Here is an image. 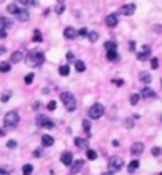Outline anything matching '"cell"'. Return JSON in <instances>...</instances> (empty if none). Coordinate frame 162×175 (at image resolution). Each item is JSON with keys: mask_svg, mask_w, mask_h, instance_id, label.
<instances>
[{"mask_svg": "<svg viewBox=\"0 0 162 175\" xmlns=\"http://www.w3.org/2000/svg\"><path fill=\"white\" fill-rule=\"evenodd\" d=\"M26 62L30 67H38V65H42L45 62V54L42 51H35V49L34 51H29L27 56H26Z\"/></svg>", "mask_w": 162, "mask_h": 175, "instance_id": "6da1fadb", "label": "cell"}, {"mask_svg": "<svg viewBox=\"0 0 162 175\" xmlns=\"http://www.w3.org/2000/svg\"><path fill=\"white\" fill-rule=\"evenodd\" d=\"M60 100L64 102L67 111H73L76 108V99L72 93H62L60 94Z\"/></svg>", "mask_w": 162, "mask_h": 175, "instance_id": "7a4b0ae2", "label": "cell"}, {"mask_svg": "<svg viewBox=\"0 0 162 175\" xmlns=\"http://www.w3.org/2000/svg\"><path fill=\"white\" fill-rule=\"evenodd\" d=\"M3 124H5V127H16L19 124V115H17V111H8L3 118Z\"/></svg>", "mask_w": 162, "mask_h": 175, "instance_id": "3957f363", "label": "cell"}, {"mask_svg": "<svg viewBox=\"0 0 162 175\" xmlns=\"http://www.w3.org/2000/svg\"><path fill=\"white\" fill-rule=\"evenodd\" d=\"M104 113H105V107L102 105V103H94V105L89 108V118H92V120L100 118Z\"/></svg>", "mask_w": 162, "mask_h": 175, "instance_id": "277c9868", "label": "cell"}, {"mask_svg": "<svg viewBox=\"0 0 162 175\" xmlns=\"http://www.w3.org/2000/svg\"><path fill=\"white\" fill-rule=\"evenodd\" d=\"M108 166H110L111 170H119L122 166H124V161H122V158L121 156H113V158L110 159V162H108Z\"/></svg>", "mask_w": 162, "mask_h": 175, "instance_id": "5b68a950", "label": "cell"}, {"mask_svg": "<svg viewBox=\"0 0 162 175\" xmlns=\"http://www.w3.org/2000/svg\"><path fill=\"white\" fill-rule=\"evenodd\" d=\"M37 126H40V127H46V129H51L52 126H54V123H52L49 118H46V116H43V115H40V116H37Z\"/></svg>", "mask_w": 162, "mask_h": 175, "instance_id": "8992f818", "label": "cell"}, {"mask_svg": "<svg viewBox=\"0 0 162 175\" xmlns=\"http://www.w3.org/2000/svg\"><path fill=\"white\" fill-rule=\"evenodd\" d=\"M149 56H151V48H149L148 45L141 46L140 51H137V59H138V61H146Z\"/></svg>", "mask_w": 162, "mask_h": 175, "instance_id": "52a82bcc", "label": "cell"}, {"mask_svg": "<svg viewBox=\"0 0 162 175\" xmlns=\"http://www.w3.org/2000/svg\"><path fill=\"white\" fill-rule=\"evenodd\" d=\"M60 162H62L64 166H72V162H73V155L70 153V151H65V153H62V155H60Z\"/></svg>", "mask_w": 162, "mask_h": 175, "instance_id": "ba28073f", "label": "cell"}, {"mask_svg": "<svg viewBox=\"0 0 162 175\" xmlns=\"http://www.w3.org/2000/svg\"><path fill=\"white\" fill-rule=\"evenodd\" d=\"M143 150H145V147H143V143L141 142H135L134 145L130 147V153L132 155H140V153H143Z\"/></svg>", "mask_w": 162, "mask_h": 175, "instance_id": "9c48e42d", "label": "cell"}, {"mask_svg": "<svg viewBox=\"0 0 162 175\" xmlns=\"http://www.w3.org/2000/svg\"><path fill=\"white\" fill-rule=\"evenodd\" d=\"M121 13L126 14V16H132L135 13V3H127L121 8Z\"/></svg>", "mask_w": 162, "mask_h": 175, "instance_id": "30bf717a", "label": "cell"}, {"mask_svg": "<svg viewBox=\"0 0 162 175\" xmlns=\"http://www.w3.org/2000/svg\"><path fill=\"white\" fill-rule=\"evenodd\" d=\"M105 24H107L108 27H114V26L118 24V16L116 14H108L107 19H105Z\"/></svg>", "mask_w": 162, "mask_h": 175, "instance_id": "8fae6325", "label": "cell"}, {"mask_svg": "<svg viewBox=\"0 0 162 175\" xmlns=\"http://www.w3.org/2000/svg\"><path fill=\"white\" fill-rule=\"evenodd\" d=\"M138 80H140L141 83H145V84H148V83H151V73L148 72H140L138 73Z\"/></svg>", "mask_w": 162, "mask_h": 175, "instance_id": "7c38bea8", "label": "cell"}, {"mask_svg": "<svg viewBox=\"0 0 162 175\" xmlns=\"http://www.w3.org/2000/svg\"><path fill=\"white\" fill-rule=\"evenodd\" d=\"M22 59H24V54H22V51H14L13 54H11L10 61L13 62V64H17V62H21Z\"/></svg>", "mask_w": 162, "mask_h": 175, "instance_id": "4fadbf2b", "label": "cell"}, {"mask_svg": "<svg viewBox=\"0 0 162 175\" xmlns=\"http://www.w3.org/2000/svg\"><path fill=\"white\" fill-rule=\"evenodd\" d=\"M141 97H145V99H154L156 97V93L149 88H143L141 89Z\"/></svg>", "mask_w": 162, "mask_h": 175, "instance_id": "5bb4252c", "label": "cell"}, {"mask_svg": "<svg viewBox=\"0 0 162 175\" xmlns=\"http://www.w3.org/2000/svg\"><path fill=\"white\" fill-rule=\"evenodd\" d=\"M83 166H84V161H83V159L72 162V174H76V172H79L81 169H83Z\"/></svg>", "mask_w": 162, "mask_h": 175, "instance_id": "9a60e30c", "label": "cell"}, {"mask_svg": "<svg viewBox=\"0 0 162 175\" xmlns=\"http://www.w3.org/2000/svg\"><path fill=\"white\" fill-rule=\"evenodd\" d=\"M42 145L43 147H52V145H54V137H51V135H43Z\"/></svg>", "mask_w": 162, "mask_h": 175, "instance_id": "2e32d148", "label": "cell"}, {"mask_svg": "<svg viewBox=\"0 0 162 175\" xmlns=\"http://www.w3.org/2000/svg\"><path fill=\"white\" fill-rule=\"evenodd\" d=\"M64 35H65V38H75L76 35H78V32H76L73 27H65V30H64Z\"/></svg>", "mask_w": 162, "mask_h": 175, "instance_id": "e0dca14e", "label": "cell"}, {"mask_svg": "<svg viewBox=\"0 0 162 175\" xmlns=\"http://www.w3.org/2000/svg\"><path fill=\"white\" fill-rule=\"evenodd\" d=\"M16 18H17L19 21H22V22H24V21L29 19V11H27V10H19V11L16 13Z\"/></svg>", "mask_w": 162, "mask_h": 175, "instance_id": "ac0fdd59", "label": "cell"}, {"mask_svg": "<svg viewBox=\"0 0 162 175\" xmlns=\"http://www.w3.org/2000/svg\"><path fill=\"white\" fill-rule=\"evenodd\" d=\"M107 59H108V61H118V59H119V54H118L116 49H108Z\"/></svg>", "mask_w": 162, "mask_h": 175, "instance_id": "d6986e66", "label": "cell"}, {"mask_svg": "<svg viewBox=\"0 0 162 175\" xmlns=\"http://www.w3.org/2000/svg\"><path fill=\"white\" fill-rule=\"evenodd\" d=\"M138 167H140V162H138V159H134V161H130V162H129V166H127V170H129V172H135Z\"/></svg>", "mask_w": 162, "mask_h": 175, "instance_id": "ffe728a7", "label": "cell"}, {"mask_svg": "<svg viewBox=\"0 0 162 175\" xmlns=\"http://www.w3.org/2000/svg\"><path fill=\"white\" fill-rule=\"evenodd\" d=\"M0 26H2V27H5V29H8V27H11V26H13V22H11L8 18L0 16Z\"/></svg>", "mask_w": 162, "mask_h": 175, "instance_id": "44dd1931", "label": "cell"}, {"mask_svg": "<svg viewBox=\"0 0 162 175\" xmlns=\"http://www.w3.org/2000/svg\"><path fill=\"white\" fill-rule=\"evenodd\" d=\"M34 172V166L32 164H24L22 166V175H32Z\"/></svg>", "mask_w": 162, "mask_h": 175, "instance_id": "7402d4cb", "label": "cell"}, {"mask_svg": "<svg viewBox=\"0 0 162 175\" xmlns=\"http://www.w3.org/2000/svg\"><path fill=\"white\" fill-rule=\"evenodd\" d=\"M87 38H89L91 43H95V41L99 40V34H97L95 30H89V34H87Z\"/></svg>", "mask_w": 162, "mask_h": 175, "instance_id": "603a6c76", "label": "cell"}, {"mask_svg": "<svg viewBox=\"0 0 162 175\" xmlns=\"http://www.w3.org/2000/svg\"><path fill=\"white\" fill-rule=\"evenodd\" d=\"M75 145L78 148H86L87 147V140H84V139H79V137H76L75 139Z\"/></svg>", "mask_w": 162, "mask_h": 175, "instance_id": "cb8c5ba5", "label": "cell"}, {"mask_svg": "<svg viewBox=\"0 0 162 175\" xmlns=\"http://www.w3.org/2000/svg\"><path fill=\"white\" fill-rule=\"evenodd\" d=\"M75 69L78 70V72H84V70H86V64H84L83 61H76L75 62Z\"/></svg>", "mask_w": 162, "mask_h": 175, "instance_id": "d4e9b609", "label": "cell"}, {"mask_svg": "<svg viewBox=\"0 0 162 175\" xmlns=\"http://www.w3.org/2000/svg\"><path fill=\"white\" fill-rule=\"evenodd\" d=\"M59 73L62 76H67L70 73V67L69 65H60V67H59Z\"/></svg>", "mask_w": 162, "mask_h": 175, "instance_id": "484cf974", "label": "cell"}, {"mask_svg": "<svg viewBox=\"0 0 162 175\" xmlns=\"http://www.w3.org/2000/svg\"><path fill=\"white\" fill-rule=\"evenodd\" d=\"M11 70V65L8 64V62H2V64H0V72L2 73H7V72H10Z\"/></svg>", "mask_w": 162, "mask_h": 175, "instance_id": "4316f807", "label": "cell"}, {"mask_svg": "<svg viewBox=\"0 0 162 175\" xmlns=\"http://www.w3.org/2000/svg\"><path fill=\"white\" fill-rule=\"evenodd\" d=\"M86 158L89 159V161H95L97 159V153L94 150H87L86 151Z\"/></svg>", "mask_w": 162, "mask_h": 175, "instance_id": "83f0119b", "label": "cell"}, {"mask_svg": "<svg viewBox=\"0 0 162 175\" xmlns=\"http://www.w3.org/2000/svg\"><path fill=\"white\" fill-rule=\"evenodd\" d=\"M140 99H141L140 94H132V96H130V103H132V105H137Z\"/></svg>", "mask_w": 162, "mask_h": 175, "instance_id": "f1b7e54d", "label": "cell"}, {"mask_svg": "<svg viewBox=\"0 0 162 175\" xmlns=\"http://www.w3.org/2000/svg\"><path fill=\"white\" fill-rule=\"evenodd\" d=\"M7 11H8V13H11V14H16L17 11H19V8H17L16 5H8V7H7Z\"/></svg>", "mask_w": 162, "mask_h": 175, "instance_id": "f546056e", "label": "cell"}, {"mask_svg": "<svg viewBox=\"0 0 162 175\" xmlns=\"http://www.w3.org/2000/svg\"><path fill=\"white\" fill-rule=\"evenodd\" d=\"M64 11H65V5H64L62 2H60V3H59L57 7H56V13H57V14H62Z\"/></svg>", "mask_w": 162, "mask_h": 175, "instance_id": "4dcf8cb0", "label": "cell"}, {"mask_svg": "<svg viewBox=\"0 0 162 175\" xmlns=\"http://www.w3.org/2000/svg\"><path fill=\"white\" fill-rule=\"evenodd\" d=\"M116 43H114V41H111V40H108L107 43H105V48L107 49H116Z\"/></svg>", "mask_w": 162, "mask_h": 175, "instance_id": "1f68e13d", "label": "cell"}, {"mask_svg": "<svg viewBox=\"0 0 162 175\" xmlns=\"http://www.w3.org/2000/svg\"><path fill=\"white\" fill-rule=\"evenodd\" d=\"M34 78H35V75H34V73H27V75H26V78H24V81L27 83V84H32Z\"/></svg>", "mask_w": 162, "mask_h": 175, "instance_id": "d6a6232c", "label": "cell"}, {"mask_svg": "<svg viewBox=\"0 0 162 175\" xmlns=\"http://www.w3.org/2000/svg\"><path fill=\"white\" fill-rule=\"evenodd\" d=\"M83 129L86 130V132L91 130V121L89 120H83Z\"/></svg>", "mask_w": 162, "mask_h": 175, "instance_id": "836d02e7", "label": "cell"}, {"mask_svg": "<svg viewBox=\"0 0 162 175\" xmlns=\"http://www.w3.org/2000/svg\"><path fill=\"white\" fill-rule=\"evenodd\" d=\"M43 40V37H42V34H40V30H35V34H34V41H42Z\"/></svg>", "mask_w": 162, "mask_h": 175, "instance_id": "e575fe53", "label": "cell"}, {"mask_svg": "<svg viewBox=\"0 0 162 175\" xmlns=\"http://www.w3.org/2000/svg\"><path fill=\"white\" fill-rule=\"evenodd\" d=\"M56 105H57V103H56L54 100H51V102H49L48 105H46V108H48L49 111H54V110H56Z\"/></svg>", "mask_w": 162, "mask_h": 175, "instance_id": "d590c367", "label": "cell"}, {"mask_svg": "<svg viewBox=\"0 0 162 175\" xmlns=\"http://www.w3.org/2000/svg\"><path fill=\"white\" fill-rule=\"evenodd\" d=\"M122 126H124V127H127V129H130V127L134 126V121H132L130 118H129V120H126L124 123H122Z\"/></svg>", "mask_w": 162, "mask_h": 175, "instance_id": "8d00e7d4", "label": "cell"}, {"mask_svg": "<svg viewBox=\"0 0 162 175\" xmlns=\"http://www.w3.org/2000/svg\"><path fill=\"white\" fill-rule=\"evenodd\" d=\"M10 97H11V93H3V96L0 97V100H2V102H8Z\"/></svg>", "mask_w": 162, "mask_h": 175, "instance_id": "74e56055", "label": "cell"}, {"mask_svg": "<svg viewBox=\"0 0 162 175\" xmlns=\"http://www.w3.org/2000/svg\"><path fill=\"white\" fill-rule=\"evenodd\" d=\"M87 34H89V30H87V29H79V32H78V35L79 37H87Z\"/></svg>", "mask_w": 162, "mask_h": 175, "instance_id": "f35d334b", "label": "cell"}, {"mask_svg": "<svg viewBox=\"0 0 162 175\" xmlns=\"http://www.w3.org/2000/svg\"><path fill=\"white\" fill-rule=\"evenodd\" d=\"M151 67H153V69H157V67H159V61L156 57L151 59Z\"/></svg>", "mask_w": 162, "mask_h": 175, "instance_id": "ab89813d", "label": "cell"}, {"mask_svg": "<svg viewBox=\"0 0 162 175\" xmlns=\"http://www.w3.org/2000/svg\"><path fill=\"white\" fill-rule=\"evenodd\" d=\"M161 153H162V150H161L159 147H154V148H153V155H154V156H159Z\"/></svg>", "mask_w": 162, "mask_h": 175, "instance_id": "60d3db41", "label": "cell"}, {"mask_svg": "<svg viewBox=\"0 0 162 175\" xmlns=\"http://www.w3.org/2000/svg\"><path fill=\"white\" fill-rule=\"evenodd\" d=\"M0 38H7V29L0 27Z\"/></svg>", "mask_w": 162, "mask_h": 175, "instance_id": "b9f144b4", "label": "cell"}, {"mask_svg": "<svg viewBox=\"0 0 162 175\" xmlns=\"http://www.w3.org/2000/svg\"><path fill=\"white\" fill-rule=\"evenodd\" d=\"M16 142H14V140H10V142H8V143H7V147L8 148H11V150H13V148H16Z\"/></svg>", "mask_w": 162, "mask_h": 175, "instance_id": "7bdbcfd3", "label": "cell"}, {"mask_svg": "<svg viewBox=\"0 0 162 175\" xmlns=\"http://www.w3.org/2000/svg\"><path fill=\"white\" fill-rule=\"evenodd\" d=\"M114 84H116V86H122V84H124V80H121V78L114 80Z\"/></svg>", "mask_w": 162, "mask_h": 175, "instance_id": "ee69618b", "label": "cell"}, {"mask_svg": "<svg viewBox=\"0 0 162 175\" xmlns=\"http://www.w3.org/2000/svg\"><path fill=\"white\" fill-rule=\"evenodd\" d=\"M17 3H21V5H30V0H17Z\"/></svg>", "mask_w": 162, "mask_h": 175, "instance_id": "f6af8a7d", "label": "cell"}, {"mask_svg": "<svg viewBox=\"0 0 162 175\" xmlns=\"http://www.w3.org/2000/svg\"><path fill=\"white\" fill-rule=\"evenodd\" d=\"M65 57H67V61H70V62H72V61H73V53H72V51H69V53H67V56H65Z\"/></svg>", "mask_w": 162, "mask_h": 175, "instance_id": "bcb514c9", "label": "cell"}, {"mask_svg": "<svg viewBox=\"0 0 162 175\" xmlns=\"http://www.w3.org/2000/svg\"><path fill=\"white\" fill-rule=\"evenodd\" d=\"M40 105H42L40 102H35L34 103V110H40Z\"/></svg>", "mask_w": 162, "mask_h": 175, "instance_id": "7dc6e473", "label": "cell"}, {"mask_svg": "<svg viewBox=\"0 0 162 175\" xmlns=\"http://www.w3.org/2000/svg\"><path fill=\"white\" fill-rule=\"evenodd\" d=\"M0 175H10L8 170H3V169H0Z\"/></svg>", "mask_w": 162, "mask_h": 175, "instance_id": "c3c4849f", "label": "cell"}, {"mask_svg": "<svg viewBox=\"0 0 162 175\" xmlns=\"http://www.w3.org/2000/svg\"><path fill=\"white\" fill-rule=\"evenodd\" d=\"M111 145H113V147H119V142H118V140H113V142H111Z\"/></svg>", "mask_w": 162, "mask_h": 175, "instance_id": "681fc988", "label": "cell"}, {"mask_svg": "<svg viewBox=\"0 0 162 175\" xmlns=\"http://www.w3.org/2000/svg\"><path fill=\"white\" fill-rule=\"evenodd\" d=\"M129 46H130V49H135V41H130V45Z\"/></svg>", "mask_w": 162, "mask_h": 175, "instance_id": "f907efd6", "label": "cell"}, {"mask_svg": "<svg viewBox=\"0 0 162 175\" xmlns=\"http://www.w3.org/2000/svg\"><path fill=\"white\" fill-rule=\"evenodd\" d=\"M40 155H42V151H40V150H37V151L34 153V156H40Z\"/></svg>", "mask_w": 162, "mask_h": 175, "instance_id": "816d5d0a", "label": "cell"}, {"mask_svg": "<svg viewBox=\"0 0 162 175\" xmlns=\"http://www.w3.org/2000/svg\"><path fill=\"white\" fill-rule=\"evenodd\" d=\"M30 3H32V5H37V3H38V0H30Z\"/></svg>", "mask_w": 162, "mask_h": 175, "instance_id": "f5cc1de1", "label": "cell"}, {"mask_svg": "<svg viewBox=\"0 0 162 175\" xmlns=\"http://www.w3.org/2000/svg\"><path fill=\"white\" fill-rule=\"evenodd\" d=\"M102 175H114L113 172H105V174H102Z\"/></svg>", "mask_w": 162, "mask_h": 175, "instance_id": "db71d44e", "label": "cell"}, {"mask_svg": "<svg viewBox=\"0 0 162 175\" xmlns=\"http://www.w3.org/2000/svg\"><path fill=\"white\" fill-rule=\"evenodd\" d=\"M5 134H7V132H5L3 129H0V135H5Z\"/></svg>", "mask_w": 162, "mask_h": 175, "instance_id": "11a10c76", "label": "cell"}, {"mask_svg": "<svg viewBox=\"0 0 162 175\" xmlns=\"http://www.w3.org/2000/svg\"><path fill=\"white\" fill-rule=\"evenodd\" d=\"M59 2H64V0H59Z\"/></svg>", "mask_w": 162, "mask_h": 175, "instance_id": "9f6ffc18", "label": "cell"}, {"mask_svg": "<svg viewBox=\"0 0 162 175\" xmlns=\"http://www.w3.org/2000/svg\"><path fill=\"white\" fill-rule=\"evenodd\" d=\"M161 120H162V116H161Z\"/></svg>", "mask_w": 162, "mask_h": 175, "instance_id": "6f0895ef", "label": "cell"}]
</instances>
